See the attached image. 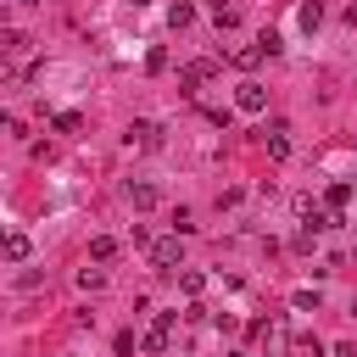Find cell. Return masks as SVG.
<instances>
[{"label": "cell", "instance_id": "obj_22", "mask_svg": "<svg viewBox=\"0 0 357 357\" xmlns=\"http://www.w3.org/2000/svg\"><path fill=\"white\" fill-rule=\"evenodd\" d=\"M22 6H33V0H22Z\"/></svg>", "mask_w": 357, "mask_h": 357}, {"label": "cell", "instance_id": "obj_1", "mask_svg": "<svg viewBox=\"0 0 357 357\" xmlns=\"http://www.w3.org/2000/svg\"><path fill=\"white\" fill-rule=\"evenodd\" d=\"M173 329H178V312H156L151 329H145V340H139V351H145V357H162L167 340H173Z\"/></svg>", "mask_w": 357, "mask_h": 357}, {"label": "cell", "instance_id": "obj_2", "mask_svg": "<svg viewBox=\"0 0 357 357\" xmlns=\"http://www.w3.org/2000/svg\"><path fill=\"white\" fill-rule=\"evenodd\" d=\"M151 268H162V273H178V268H184V245H178V234L151 245Z\"/></svg>", "mask_w": 357, "mask_h": 357}, {"label": "cell", "instance_id": "obj_17", "mask_svg": "<svg viewBox=\"0 0 357 357\" xmlns=\"http://www.w3.org/2000/svg\"><path fill=\"white\" fill-rule=\"evenodd\" d=\"M351 195H357V190H351V184H329V206H346V201H351Z\"/></svg>", "mask_w": 357, "mask_h": 357}, {"label": "cell", "instance_id": "obj_18", "mask_svg": "<svg viewBox=\"0 0 357 357\" xmlns=\"http://www.w3.org/2000/svg\"><path fill=\"white\" fill-rule=\"evenodd\" d=\"M78 284H84V290H100V284H106V273H100V268H84V273H78Z\"/></svg>", "mask_w": 357, "mask_h": 357}, {"label": "cell", "instance_id": "obj_4", "mask_svg": "<svg viewBox=\"0 0 357 357\" xmlns=\"http://www.w3.org/2000/svg\"><path fill=\"white\" fill-rule=\"evenodd\" d=\"M268 156H273V162H284V156H290V123H284V117H273V123H268Z\"/></svg>", "mask_w": 357, "mask_h": 357}, {"label": "cell", "instance_id": "obj_10", "mask_svg": "<svg viewBox=\"0 0 357 357\" xmlns=\"http://www.w3.org/2000/svg\"><path fill=\"white\" fill-rule=\"evenodd\" d=\"M190 17H195L190 0H173V6H167V22H173V28H190Z\"/></svg>", "mask_w": 357, "mask_h": 357}, {"label": "cell", "instance_id": "obj_8", "mask_svg": "<svg viewBox=\"0 0 357 357\" xmlns=\"http://www.w3.org/2000/svg\"><path fill=\"white\" fill-rule=\"evenodd\" d=\"M262 56H268L262 45H240V50H229V61H234V67H257Z\"/></svg>", "mask_w": 357, "mask_h": 357}, {"label": "cell", "instance_id": "obj_3", "mask_svg": "<svg viewBox=\"0 0 357 357\" xmlns=\"http://www.w3.org/2000/svg\"><path fill=\"white\" fill-rule=\"evenodd\" d=\"M234 106H240V112H262V106H268V89H262L257 78H245V84L234 89Z\"/></svg>", "mask_w": 357, "mask_h": 357}, {"label": "cell", "instance_id": "obj_6", "mask_svg": "<svg viewBox=\"0 0 357 357\" xmlns=\"http://www.w3.org/2000/svg\"><path fill=\"white\" fill-rule=\"evenodd\" d=\"M128 145H139V151H156V145H162V128H156V123H134V128H128Z\"/></svg>", "mask_w": 357, "mask_h": 357}, {"label": "cell", "instance_id": "obj_5", "mask_svg": "<svg viewBox=\"0 0 357 357\" xmlns=\"http://www.w3.org/2000/svg\"><path fill=\"white\" fill-rule=\"evenodd\" d=\"M212 73H218V61H190V67H184V73H178V84H184V89H190V95H195V89H201V84H206V78H212Z\"/></svg>", "mask_w": 357, "mask_h": 357}, {"label": "cell", "instance_id": "obj_12", "mask_svg": "<svg viewBox=\"0 0 357 357\" xmlns=\"http://www.w3.org/2000/svg\"><path fill=\"white\" fill-rule=\"evenodd\" d=\"M178 290H184V296H201V290H206V273L184 268V273H178Z\"/></svg>", "mask_w": 357, "mask_h": 357}, {"label": "cell", "instance_id": "obj_21", "mask_svg": "<svg viewBox=\"0 0 357 357\" xmlns=\"http://www.w3.org/2000/svg\"><path fill=\"white\" fill-rule=\"evenodd\" d=\"M234 357H245V351H234Z\"/></svg>", "mask_w": 357, "mask_h": 357}, {"label": "cell", "instance_id": "obj_11", "mask_svg": "<svg viewBox=\"0 0 357 357\" xmlns=\"http://www.w3.org/2000/svg\"><path fill=\"white\" fill-rule=\"evenodd\" d=\"M296 22H301V28H307V33H312V28H318V22H324V6H318V0H307V6H301V11H296Z\"/></svg>", "mask_w": 357, "mask_h": 357}, {"label": "cell", "instance_id": "obj_13", "mask_svg": "<svg viewBox=\"0 0 357 357\" xmlns=\"http://www.w3.org/2000/svg\"><path fill=\"white\" fill-rule=\"evenodd\" d=\"M290 307H296V312H318V307H324V296H318V290H296V296H290Z\"/></svg>", "mask_w": 357, "mask_h": 357}, {"label": "cell", "instance_id": "obj_19", "mask_svg": "<svg viewBox=\"0 0 357 357\" xmlns=\"http://www.w3.org/2000/svg\"><path fill=\"white\" fill-rule=\"evenodd\" d=\"M56 134H78V112H61L56 117Z\"/></svg>", "mask_w": 357, "mask_h": 357}, {"label": "cell", "instance_id": "obj_9", "mask_svg": "<svg viewBox=\"0 0 357 357\" xmlns=\"http://www.w3.org/2000/svg\"><path fill=\"white\" fill-rule=\"evenodd\" d=\"M89 257H95V262H112V257H117V240H112V234H95V240H89Z\"/></svg>", "mask_w": 357, "mask_h": 357}, {"label": "cell", "instance_id": "obj_14", "mask_svg": "<svg viewBox=\"0 0 357 357\" xmlns=\"http://www.w3.org/2000/svg\"><path fill=\"white\" fill-rule=\"evenodd\" d=\"M128 201L145 212V206H156V190H151V184H128Z\"/></svg>", "mask_w": 357, "mask_h": 357}, {"label": "cell", "instance_id": "obj_7", "mask_svg": "<svg viewBox=\"0 0 357 357\" xmlns=\"http://www.w3.org/2000/svg\"><path fill=\"white\" fill-rule=\"evenodd\" d=\"M262 351H268V357H284V318L262 324Z\"/></svg>", "mask_w": 357, "mask_h": 357}, {"label": "cell", "instance_id": "obj_16", "mask_svg": "<svg viewBox=\"0 0 357 357\" xmlns=\"http://www.w3.org/2000/svg\"><path fill=\"white\" fill-rule=\"evenodd\" d=\"M6 257L22 262V257H28V234H6Z\"/></svg>", "mask_w": 357, "mask_h": 357}, {"label": "cell", "instance_id": "obj_15", "mask_svg": "<svg viewBox=\"0 0 357 357\" xmlns=\"http://www.w3.org/2000/svg\"><path fill=\"white\" fill-rule=\"evenodd\" d=\"M212 22H218V28H234V22H240V11H234V6H223V0H212Z\"/></svg>", "mask_w": 357, "mask_h": 357}, {"label": "cell", "instance_id": "obj_20", "mask_svg": "<svg viewBox=\"0 0 357 357\" xmlns=\"http://www.w3.org/2000/svg\"><path fill=\"white\" fill-rule=\"evenodd\" d=\"M335 357H357V346H335Z\"/></svg>", "mask_w": 357, "mask_h": 357}]
</instances>
